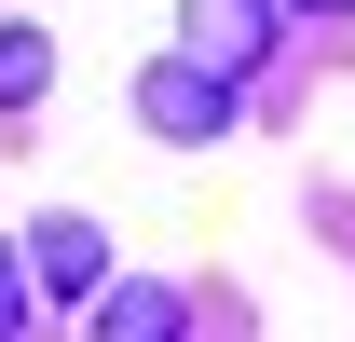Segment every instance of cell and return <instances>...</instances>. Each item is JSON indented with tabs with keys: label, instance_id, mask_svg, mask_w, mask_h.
<instances>
[{
	"label": "cell",
	"instance_id": "6",
	"mask_svg": "<svg viewBox=\"0 0 355 342\" xmlns=\"http://www.w3.org/2000/svg\"><path fill=\"white\" fill-rule=\"evenodd\" d=\"M14 315H28V260L0 247V329H14Z\"/></svg>",
	"mask_w": 355,
	"mask_h": 342
},
{
	"label": "cell",
	"instance_id": "5",
	"mask_svg": "<svg viewBox=\"0 0 355 342\" xmlns=\"http://www.w3.org/2000/svg\"><path fill=\"white\" fill-rule=\"evenodd\" d=\"M96 329H110V342H137V329H178V301H164V288H96Z\"/></svg>",
	"mask_w": 355,
	"mask_h": 342
},
{
	"label": "cell",
	"instance_id": "4",
	"mask_svg": "<svg viewBox=\"0 0 355 342\" xmlns=\"http://www.w3.org/2000/svg\"><path fill=\"white\" fill-rule=\"evenodd\" d=\"M42 83H55V42L42 28H0V110H42Z\"/></svg>",
	"mask_w": 355,
	"mask_h": 342
},
{
	"label": "cell",
	"instance_id": "2",
	"mask_svg": "<svg viewBox=\"0 0 355 342\" xmlns=\"http://www.w3.org/2000/svg\"><path fill=\"white\" fill-rule=\"evenodd\" d=\"M191 55H219L232 83L273 55V0H191Z\"/></svg>",
	"mask_w": 355,
	"mask_h": 342
},
{
	"label": "cell",
	"instance_id": "3",
	"mask_svg": "<svg viewBox=\"0 0 355 342\" xmlns=\"http://www.w3.org/2000/svg\"><path fill=\"white\" fill-rule=\"evenodd\" d=\"M28 274H42L55 301H83V288H110V247H96V219H42V233H28Z\"/></svg>",
	"mask_w": 355,
	"mask_h": 342
},
{
	"label": "cell",
	"instance_id": "1",
	"mask_svg": "<svg viewBox=\"0 0 355 342\" xmlns=\"http://www.w3.org/2000/svg\"><path fill=\"white\" fill-rule=\"evenodd\" d=\"M232 110H246V83H232L219 55H191V42H178L164 69H137V124H150V137H178V151H191V137H219Z\"/></svg>",
	"mask_w": 355,
	"mask_h": 342
},
{
	"label": "cell",
	"instance_id": "7",
	"mask_svg": "<svg viewBox=\"0 0 355 342\" xmlns=\"http://www.w3.org/2000/svg\"><path fill=\"white\" fill-rule=\"evenodd\" d=\"M301 14H355V0H301Z\"/></svg>",
	"mask_w": 355,
	"mask_h": 342
}]
</instances>
